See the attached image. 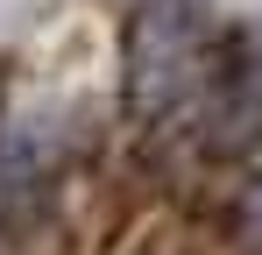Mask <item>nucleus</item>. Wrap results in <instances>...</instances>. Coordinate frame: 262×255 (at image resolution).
Here are the masks:
<instances>
[{
    "mask_svg": "<svg viewBox=\"0 0 262 255\" xmlns=\"http://www.w3.org/2000/svg\"><path fill=\"white\" fill-rule=\"evenodd\" d=\"M199 71V22L184 7H149L128 36V99L135 114H156L184 99V85Z\"/></svg>",
    "mask_w": 262,
    "mask_h": 255,
    "instance_id": "1",
    "label": "nucleus"
},
{
    "mask_svg": "<svg viewBox=\"0 0 262 255\" xmlns=\"http://www.w3.org/2000/svg\"><path fill=\"white\" fill-rule=\"evenodd\" d=\"M43 206V149L0 121V220H29Z\"/></svg>",
    "mask_w": 262,
    "mask_h": 255,
    "instance_id": "2",
    "label": "nucleus"
},
{
    "mask_svg": "<svg viewBox=\"0 0 262 255\" xmlns=\"http://www.w3.org/2000/svg\"><path fill=\"white\" fill-rule=\"evenodd\" d=\"M248 213H255V227H262V184H255V206H248Z\"/></svg>",
    "mask_w": 262,
    "mask_h": 255,
    "instance_id": "3",
    "label": "nucleus"
}]
</instances>
